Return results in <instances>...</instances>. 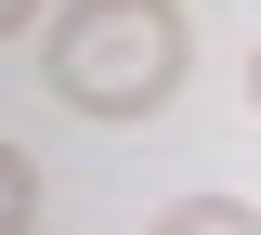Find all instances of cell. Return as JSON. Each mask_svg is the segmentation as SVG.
Wrapping results in <instances>:
<instances>
[{"instance_id":"obj_1","label":"cell","mask_w":261,"mask_h":235,"mask_svg":"<svg viewBox=\"0 0 261 235\" xmlns=\"http://www.w3.org/2000/svg\"><path fill=\"white\" fill-rule=\"evenodd\" d=\"M183 0H53V27H39V79H53L79 118H157L183 92Z\"/></svg>"},{"instance_id":"obj_2","label":"cell","mask_w":261,"mask_h":235,"mask_svg":"<svg viewBox=\"0 0 261 235\" xmlns=\"http://www.w3.org/2000/svg\"><path fill=\"white\" fill-rule=\"evenodd\" d=\"M144 235H261V209L248 196H183V209H157Z\"/></svg>"},{"instance_id":"obj_3","label":"cell","mask_w":261,"mask_h":235,"mask_svg":"<svg viewBox=\"0 0 261 235\" xmlns=\"http://www.w3.org/2000/svg\"><path fill=\"white\" fill-rule=\"evenodd\" d=\"M27 222H39V157L0 144V235H27Z\"/></svg>"},{"instance_id":"obj_4","label":"cell","mask_w":261,"mask_h":235,"mask_svg":"<svg viewBox=\"0 0 261 235\" xmlns=\"http://www.w3.org/2000/svg\"><path fill=\"white\" fill-rule=\"evenodd\" d=\"M27 27H39V0H0V39H27Z\"/></svg>"},{"instance_id":"obj_5","label":"cell","mask_w":261,"mask_h":235,"mask_svg":"<svg viewBox=\"0 0 261 235\" xmlns=\"http://www.w3.org/2000/svg\"><path fill=\"white\" fill-rule=\"evenodd\" d=\"M248 105H261V53H248Z\"/></svg>"}]
</instances>
